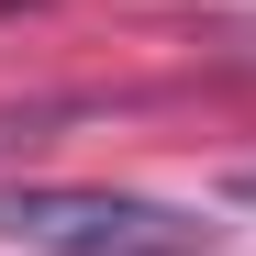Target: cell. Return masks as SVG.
<instances>
[{
	"instance_id": "2",
	"label": "cell",
	"mask_w": 256,
	"mask_h": 256,
	"mask_svg": "<svg viewBox=\"0 0 256 256\" xmlns=\"http://www.w3.org/2000/svg\"><path fill=\"white\" fill-rule=\"evenodd\" d=\"M234 190H245V200H256V167H245V178H234Z\"/></svg>"
},
{
	"instance_id": "1",
	"label": "cell",
	"mask_w": 256,
	"mask_h": 256,
	"mask_svg": "<svg viewBox=\"0 0 256 256\" xmlns=\"http://www.w3.org/2000/svg\"><path fill=\"white\" fill-rule=\"evenodd\" d=\"M0 234L34 256H178L190 223L134 190H67V178H12L0 190Z\"/></svg>"
}]
</instances>
